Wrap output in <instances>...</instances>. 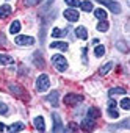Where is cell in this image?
<instances>
[{
    "label": "cell",
    "mask_w": 130,
    "mask_h": 133,
    "mask_svg": "<svg viewBox=\"0 0 130 133\" xmlns=\"http://www.w3.org/2000/svg\"><path fill=\"white\" fill-rule=\"evenodd\" d=\"M49 86H50L49 75L47 74H41L38 77V80H36V89H38V92H46L49 89Z\"/></svg>",
    "instance_id": "6da1fadb"
},
{
    "label": "cell",
    "mask_w": 130,
    "mask_h": 133,
    "mask_svg": "<svg viewBox=\"0 0 130 133\" xmlns=\"http://www.w3.org/2000/svg\"><path fill=\"white\" fill-rule=\"evenodd\" d=\"M52 63H53V66L60 72H64L68 69V59L64 58L63 55H53L52 56Z\"/></svg>",
    "instance_id": "7a4b0ae2"
},
{
    "label": "cell",
    "mask_w": 130,
    "mask_h": 133,
    "mask_svg": "<svg viewBox=\"0 0 130 133\" xmlns=\"http://www.w3.org/2000/svg\"><path fill=\"white\" fill-rule=\"evenodd\" d=\"M96 2H99L100 5L107 6V8H108L111 13H114V14H119V13H121V6H119L118 2H113V0H96Z\"/></svg>",
    "instance_id": "3957f363"
},
{
    "label": "cell",
    "mask_w": 130,
    "mask_h": 133,
    "mask_svg": "<svg viewBox=\"0 0 130 133\" xmlns=\"http://www.w3.org/2000/svg\"><path fill=\"white\" fill-rule=\"evenodd\" d=\"M52 119H53V131L55 133H61V131H66V128H64V125H63V122H61V117H60V114L58 113H53L52 114Z\"/></svg>",
    "instance_id": "277c9868"
},
{
    "label": "cell",
    "mask_w": 130,
    "mask_h": 133,
    "mask_svg": "<svg viewBox=\"0 0 130 133\" xmlns=\"http://www.w3.org/2000/svg\"><path fill=\"white\" fill-rule=\"evenodd\" d=\"M14 42H16L17 45H33V44H35V38H31V36H24V35H19V36H16Z\"/></svg>",
    "instance_id": "5b68a950"
},
{
    "label": "cell",
    "mask_w": 130,
    "mask_h": 133,
    "mask_svg": "<svg viewBox=\"0 0 130 133\" xmlns=\"http://www.w3.org/2000/svg\"><path fill=\"white\" fill-rule=\"evenodd\" d=\"M83 100V97L80 94H66L64 96V103L66 105H77Z\"/></svg>",
    "instance_id": "8992f818"
},
{
    "label": "cell",
    "mask_w": 130,
    "mask_h": 133,
    "mask_svg": "<svg viewBox=\"0 0 130 133\" xmlns=\"http://www.w3.org/2000/svg\"><path fill=\"white\" fill-rule=\"evenodd\" d=\"M108 116H110V117H113V119L119 117L118 102H116V100H113V99H110V100H108Z\"/></svg>",
    "instance_id": "52a82bcc"
},
{
    "label": "cell",
    "mask_w": 130,
    "mask_h": 133,
    "mask_svg": "<svg viewBox=\"0 0 130 133\" xmlns=\"http://www.w3.org/2000/svg\"><path fill=\"white\" fill-rule=\"evenodd\" d=\"M10 91L14 94V96H17V97H21V99H28V94L19 86V85H10Z\"/></svg>",
    "instance_id": "ba28073f"
},
{
    "label": "cell",
    "mask_w": 130,
    "mask_h": 133,
    "mask_svg": "<svg viewBox=\"0 0 130 133\" xmlns=\"http://www.w3.org/2000/svg\"><path fill=\"white\" fill-rule=\"evenodd\" d=\"M64 17H66L69 22H77V21H79V17H80V14H79L75 10L69 8V10H66V11H64Z\"/></svg>",
    "instance_id": "9c48e42d"
},
{
    "label": "cell",
    "mask_w": 130,
    "mask_h": 133,
    "mask_svg": "<svg viewBox=\"0 0 130 133\" xmlns=\"http://www.w3.org/2000/svg\"><path fill=\"white\" fill-rule=\"evenodd\" d=\"M47 102L52 105V107H58L60 102H58V91H52L49 96H47Z\"/></svg>",
    "instance_id": "30bf717a"
},
{
    "label": "cell",
    "mask_w": 130,
    "mask_h": 133,
    "mask_svg": "<svg viewBox=\"0 0 130 133\" xmlns=\"http://www.w3.org/2000/svg\"><path fill=\"white\" fill-rule=\"evenodd\" d=\"M33 124H35V127H36V130H38V131H44V130H46V124H44L42 116L35 117V119H33Z\"/></svg>",
    "instance_id": "8fae6325"
},
{
    "label": "cell",
    "mask_w": 130,
    "mask_h": 133,
    "mask_svg": "<svg viewBox=\"0 0 130 133\" xmlns=\"http://www.w3.org/2000/svg\"><path fill=\"white\" fill-rule=\"evenodd\" d=\"M11 14V6L10 5H2V6H0V19H6L8 16Z\"/></svg>",
    "instance_id": "7c38bea8"
},
{
    "label": "cell",
    "mask_w": 130,
    "mask_h": 133,
    "mask_svg": "<svg viewBox=\"0 0 130 133\" xmlns=\"http://www.w3.org/2000/svg\"><path fill=\"white\" fill-rule=\"evenodd\" d=\"M75 36L79 39H88V31L85 27H77L75 28Z\"/></svg>",
    "instance_id": "4fadbf2b"
},
{
    "label": "cell",
    "mask_w": 130,
    "mask_h": 133,
    "mask_svg": "<svg viewBox=\"0 0 130 133\" xmlns=\"http://www.w3.org/2000/svg\"><path fill=\"white\" fill-rule=\"evenodd\" d=\"M82 127L85 128V130H93L94 128V119H91V117H85L83 121H82Z\"/></svg>",
    "instance_id": "5bb4252c"
},
{
    "label": "cell",
    "mask_w": 130,
    "mask_h": 133,
    "mask_svg": "<svg viewBox=\"0 0 130 133\" xmlns=\"http://www.w3.org/2000/svg\"><path fill=\"white\" fill-rule=\"evenodd\" d=\"M68 47H69V45H68L66 42H60V41H55V42L50 44V49H60V50H63V52H66Z\"/></svg>",
    "instance_id": "9a60e30c"
},
{
    "label": "cell",
    "mask_w": 130,
    "mask_h": 133,
    "mask_svg": "<svg viewBox=\"0 0 130 133\" xmlns=\"http://www.w3.org/2000/svg\"><path fill=\"white\" fill-rule=\"evenodd\" d=\"M125 89L124 88H113V89H110L108 91V96L110 97H113V96H125Z\"/></svg>",
    "instance_id": "2e32d148"
},
{
    "label": "cell",
    "mask_w": 130,
    "mask_h": 133,
    "mask_svg": "<svg viewBox=\"0 0 130 133\" xmlns=\"http://www.w3.org/2000/svg\"><path fill=\"white\" fill-rule=\"evenodd\" d=\"M68 35V28H64V30H61V28H53L52 30V36L53 38H61V36H66Z\"/></svg>",
    "instance_id": "e0dca14e"
},
{
    "label": "cell",
    "mask_w": 130,
    "mask_h": 133,
    "mask_svg": "<svg viewBox=\"0 0 130 133\" xmlns=\"http://www.w3.org/2000/svg\"><path fill=\"white\" fill-rule=\"evenodd\" d=\"M94 16L99 19V21H107V11L99 8V10H94Z\"/></svg>",
    "instance_id": "ac0fdd59"
},
{
    "label": "cell",
    "mask_w": 130,
    "mask_h": 133,
    "mask_svg": "<svg viewBox=\"0 0 130 133\" xmlns=\"http://www.w3.org/2000/svg\"><path fill=\"white\" fill-rule=\"evenodd\" d=\"M99 116H100V111H99L96 107L88 108V117H91V119H97Z\"/></svg>",
    "instance_id": "d6986e66"
},
{
    "label": "cell",
    "mask_w": 130,
    "mask_h": 133,
    "mask_svg": "<svg viewBox=\"0 0 130 133\" xmlns=\"http://www.w3.org/2000/svg\"><path fill=\"white\" fill-rule=\"evenodd\" d=\"M80 6H82V10L86 11V13L93 11V2H89V0H83V2H80Z\"/></svg>",
    "instance_id": "ffe728a7"
},
{
    "label": "cell",
    "mask_w": 130,
    "mask_h": 133,
    "mask_svg": "<svg viewBox=\"0 0 130 133\" xmlns=\"http://www.w3.org/2000/svg\"><path fill=\"white\" fill-rule=\"evenodd\" d=\"M19 31H21V22H19V21H14V22L11 24V27H10V33L17 35Z\"/></svg>",
    "instance_id": "44dd1931"
},
{
    "label": "cell",
    "mask_w": 130,
    "mask_h": 133,
    "mask_svg": "<svg viewBox=\"0 0 130 133\" xmlns=\"http://www.w3.org/2000/svg\"><path fill=\"white\" fill-rule=\"evenodd\" d=\"M111 68H113V63H105L102 68L99 69V74H100V75H105V74H108V72H110V69H111Z\"/></svg>",
    "instance_id": "7402d4cb"
},
{
    "label": "cell",
    "mask_w": 130,
    "mask_h": 133,
    "mask_svg": "<svg viewBox=\"0 0 130 133\" xmlns=\"http://www.w3.org/2000/svg\"><path fill=\"white\" fill-rule=\"evenodd\" d=\"M6 130H8V131H22V130H24V124H22V122H16V124H13L11 127H8Z\"/></svg>",
    "instance_id": "603a6c76"
},
{
    "label": "cell",
    "mask_w": 130,
    "mask_h": 133,
    "mask_svg": "<svg viewBox=\"0 0 130 133\" xmlns=\"http://www.w3.org/2000/svg\"><path fill=\"white\" fill-rule=\"evenodd\" d=\"M33 61H35V64L38 66V68H42V66H44V59L41 58V55H39V52H36V53L33 55Z\"/></svg>",
    "instance_id": "cb8c5ba5"
},
{
    "label": "cell",
    "mask_w": 130,
    "mask_h": 133,
    "mask_svg": "<svg viewBox=\"0 0 130 133\" xmlns=\"http://www.w3.org/2000/svg\"><path fill=\"white\" fill-rule=\"evenodd\" d=\"M13 63V58L10 55H3L0 53V64H11Z\"/></svg>",
    "instance_id": "d4e9b609"
},
{
    "label": "cell",
    "mask_w": 130,
    "mask_h": 133,
    "mask_svg": "<svg viewBox=\"0 0 130 133\" xmlns=\"http://www.w3.org/2000/svg\"><path fill=\"white\" fill-rule=\"evenodd\" d=\"M108 27H110V25H108L107 21H100V22L97 24V30H99V31H107Z\"/></svg>",
    "instance_id": "484cf974"
},
{
    "label": "cell",
    "mask_w": 130,
    "mask_h": 133,
    "mask_svg": "<svg viewBox=\"0 0 130 133\" xmlns=\"http://www.w3.org/2000/svg\"><path fill=\"white\" fill-rule=\"evenodd\" d=\"M103 53H105V45H97L96 49H94V55L96 56H103Z\"/></svg>",
    "instance_id": "4316f807"
},
{
    "label": "cell",
    "mask_w": 130,
    "mask_h": 133,
    "mask_svg": "<svg viewBox=\"0 0 130 133\" xmlns=\"http://www.w3.org/2000/svg\"><path fill=\"white\" fill-rule=\"evenodd\" d=\"M119 105H121L122 110H128V108H130V99H128V97H124V99L119 102Z\"/></svg>",
    "instance_id": "83f0119b"
},
{
    "label": "cell",
    "mask_w": 130,
    "mask_h": 133,
    "mask_svg": "<svg viewBox=\"0 0 130 133\" xmlns=\"http://www.w3.org/2000/svg\"><path fill=\"white\" fill-rule=\"evenodd\" d=\"M64 3L71 8H75V6H80V0H64Z\"/></svg>",
    "instance_id": "f1b7e54d"
},
{
    "label": "cell",
    "mask_w": 130,
    "mask_h": 133,
    "mask_svg": "<svg viewBox=\"0 0 130 133\" xmlns=\"http://www.w3.org/2000/svg\"><path fill=\"white\" fill-rule=\"evenodd\" d=\"M128 124H130V121H128V119H125V121H124V122H121L119 125H110V127H111L110 130H114V128H119V127H122V128H128Z\"/></svg>",
    "instance_id": "f546056e"
},
{
    "label": "cell",
    "mask_w": 130,
    "mask_h": 133,
    "mask_svg": "<svg viewBox=\"0 0 130 133\" xmlns=\"http://www.w3.org/2000/svg\"><path fill=\"white\" fill-rule=\"evenodd\" d=\"M24 2H25V5H27V6H35V5L41 3L42 0H24Z\"/></svg>",
    "instance_id": "4dcf8cb0"
},
{
    "label": "cell",
    "mask_w": 130,
    "mask_h": 133,
    "mask_svg": "<svg viewBox=\"0 0 130 133\" xmlns=\"http://www.w3.org/2000/svg\"><path fill=\"white\" fill-rule=\"evenodd\" d=\"M6 113H8V105L0 102V114H6Z\"/></svg>",
    "instance_id": "1f68e13d"
},
{
    "label": "cell",
    "mask_w": 130,
    "mask_h": 133,
    "mask_svg": "<svg viewBox=\"0 0 130 133\" xmlns=\"http://www.w3.org/2000/svg\"><path fill=\"white\" fill-rule=\"evenodd\" d=\"M66 131H77V125L75 124H69V128H66Z\"/></svg>",
    "instance_id": "d6a6232c"
},
{
    "label": "cell",
    "mask_w": 130,
    "mask_h": 133,
    "mask_svg": "<svg viewBox=\"0 0 130 133\" xmlns=\"http://www.w3.org/2000/svg\"><path fill=\"white\" fill-rule=\"evenodd\" d=\"M116 45H118V47H119V49H121L122 52H127V47H125V45H124L122 42H119V44H116Z\"/></svg>",
    "instance_id": "836d02e7"
},
{
    "label": "cell",
    "mask_w": 130,
    "mask_h": 133,
    "mask_svg": "<svg viewBox=\"0 0 130 133\" xmlns=\"http://www.w3.org/2000/svg\"><path fill=\"white\" fill-rule=\"evenodd\" d=\"M3 44H5V36L0 33V45H3Z\"/></svg>",
    "instance_id": "e575fe53"
},
{
    "label": "cell",
    "mask_w": 130,
    "mask_h": 133,
    "mask_svg": "<svg viewBox=\"0 0 130 133\" xmlns=\"http://www.w3.org/2000/svg\"><path fill=\"white\" fill-rule=\"evenodd\" d=\"M82 53H83V63H86V49H83Z\"/></svg>",
    "instance_id": "d590c367"
},
{
    "label": "cell",
    "mask_w": 130,
    "mask_h": 133,
    "mask_svg": "<svg viewBox=\"0 0 130 133\" xmlns=\"http://www.w3.org/2000/svg\"><path fill=\"white\" fill-rule=\"evenodd\" d=\"M5 130H6V128H5V125H3L2 122H0V131H5Z\"/></svg>",
    "instance_id": "8d00e7d4"
},
{
    "label": "cell",
    "mask_w": 130,
    "mask_h": 133,
    "mask_svg": "<svg viewBox=\"0 0 130 133\" xmlns=\"http://www.w3.org/2000/svg\"><path fill=\"white\" fill-rule=\"evenodd\" d=\"M53 2H55V0H47V6H50V5H52Z\"/></svg>",
    "instance_id": "74e56055"
}]
</instances>
